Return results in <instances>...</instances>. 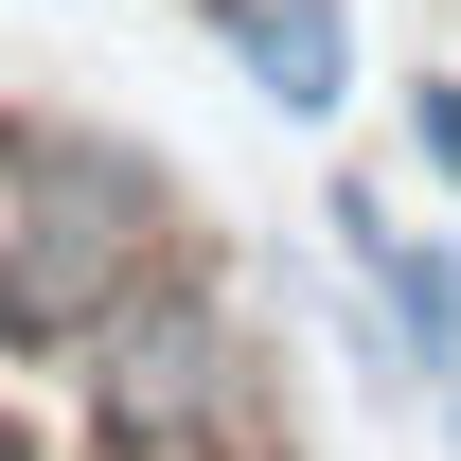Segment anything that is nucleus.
<instances>
[{"instance_id": "nucleus-2", "label": "nucleus", "mask_w": 461, "mask_h": 461, "mask_svg": "<svg viewBox=\"0 0 461 461\" xmlns=\"http://www.w3.org/2000/svg\"><path fill=\"white\" fill-rule=\"evenodd\" d=\"M71 373H89V444H107V461H267L249 355H230L213 302H177V285H142Z\"/></svg>"}, {"instance_id": "nucleus-5", "label": "nucleus", "mask_w": 461, "mask_h": 461, "mask_svg": "<svg viewBox=\"0 0 461 461\" xmlns=\"http://www.w3.org/2000/svg\"><path fill=\"white\" fill-rule=\"evenodd\" d=\"M177 18H230V0H177Z\"/></svg>"}, {"instance_id": "nucleus-1", "label": "nucleus", "mask_w": 461, "mask_h": 461, "mask_svg": "<svg viewBox=\"0 0 461 461\" xmlns=\"http://www.w3.org/2000/svg\"><path fill=\"white\" fill-rule=\"evenodd\" d=\"M0 177H18V213H0V355H89L124 302L160 285V177L89 142V124H0Z\"/></svg>"}, {"instance_id": "nucleus-3", "label": "nucleus", "mask_w": 461, "mask_h": 461, "mask_svg": "<svg viewBox=\"0 0 461 461\" xmlns=\"http://www.w3.org/2000/svg\"><path fill=\"white\" fill-rule=\"evenodd\" d=\"M213 36L249 54V89H267L285 124H338L355 107V18H338V0H230Z\"/></svg>"}, {"instance_id": "nucleus-4", "label": "nucleus", "mask_w": 461, "mask_h": 461, "mask_svg": "<svg viewBox=\"0 0 461 461\" xmlns=\"http://www.w3.org/2000/svg\"><path fill=\"white\" fill-rule=\"evenodd\" d=\"M426 160L461 177V71H444V89H426Z\"/></svg>"}]
</instances>
